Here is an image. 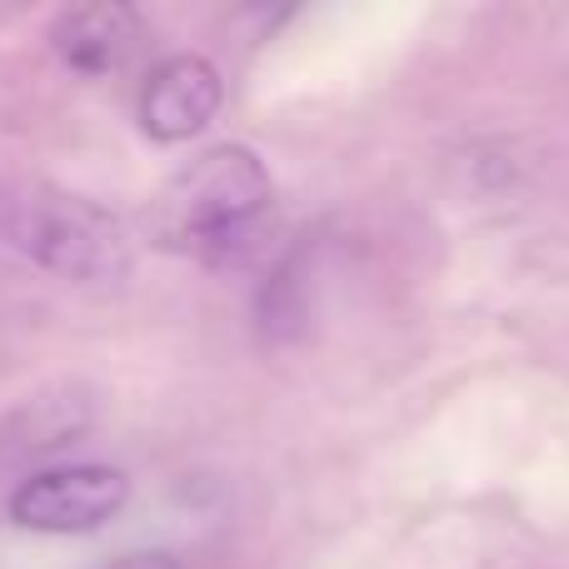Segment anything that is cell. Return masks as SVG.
Masks as SVG:
<instances>
[{
    "label": "cell",
    "mask_w": 569,
    "mask_h": 569,
    "mask_svg": "<svg viewBox=\"0 0 569 569\" xmlns=\"http://www.w3.org/2000/svg\"><path fill=\"white\" fill-rule=\"evenodd\" d=\"M270 206V176L256 150L216 146L196 156L156 200V236L196 256H230Z\"/></svg>",
    "instance_id": "1"
},
{
    "label": "cell",
    "mask_w": 569,
    "mask_h": 569,
    "mask_svg": "<svg viewBox=\"0 0 569 569\" xmlns=\"http://www.w3.org/2000/svg\"><path fill=\"white\" fill-rule=\"evenodd\" d=\"M10 236L26 256H36L46 270L80 284L126 280L130 270V236L110 210L96 200L66 196V190H30L26 200L6 210Z\"/></svg>",
    "instance_id": "2"
},
{
    "label": "cell",
    "mask_w": 569,
    "mask_h": 569,
    "mask_svg": "<svg viewBox=\"0 0 569 569\" xmlns=\"http://www.w3.org/2000/svg\"><path fill=\"white\" fill-rule=\"evenodd\" d=\"M130 500V480L110 465H66L26 480L10 495V520L40 535H90Z\"/></svg>",
    "instance_id": "3"
},
{
    "label": "cell",
    "mask_w": 569,
    "mask_h": 569,
    "mask_svg": "<svg viewBox=\"0 0 569 569\" xmlns=\"http://www.w3.org/2000/svg\"><path fill=\"white\" fill-rule=\"evenodd\" d=\"M220 100H226L220 70L200 56H176L150 70L146 90H140V126L156 140L176 146V140L200 136L216 120Z\"/></svg>",
    "instance_id": "4"
},
{
    "label": "cell",
    "mask_w": 569,
    "mask_h": 569,
    "mask_svg": "<svg viewBox=\"0 0 569 569\" xmlns=\"http://www.w3.org/2000/svg\"><path fill=\"white\" fill-rule=\"evenodd\" d=\"M136 40H140V20L130 6H86V10H70L56 26V50L80 76L116 70L136 50Z\"/></svg>",
    "instance_id": "5"
},
{
    "label": "cell",
    "mask_w": 569,
    "mask_h": 569,
    "mask_svg": "<svg viewBox=\"0 0 569 569\" xmlns=\"http://www.w3.org/2000/svg\"><path fill=\"white\" fill-rule=\"evenodd\" d=\"M110 569H180V560L166 550H140V555H126V560L110 565Z\"/></svg>",
    "instance_id": "6"
},
{
    "label": "cell",
    "mask_w": 569,
    "mask_h": 569,
    "mask_svg": "<svg viewBox=\"0 0 569 569\" xmlns=\"http://www.w3.org/2000/svg\"><path fill=\"white\" fill-rule=\"evenodd\" d=\"M6 210H10V200H6V196H0V220H6Z\"/></svg>",
    "instance_id": "7"
}]
</instances>
